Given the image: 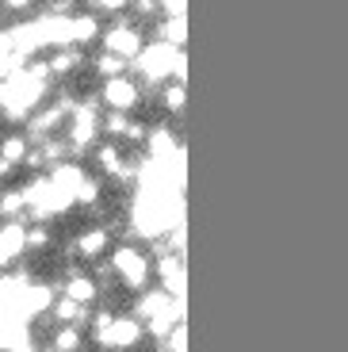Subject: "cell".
Instances as JSON below:
<instances>
[{"label": "cell", "instance_id": "obj_1", "mask_svg": "<svg viewBox=\"0 0 348 352\" xmlns=\"http://www.w3.org/2000/svg\"><path fill=\"white\" fill-rule=\"evenodd\" d=\"M92 337H96L100 349L107 352H127V349H138L142 344V333H146V326H142L134 314H115L111 307H100L92 310Z\"/></svg>", "mask_w": 348, "mask_h": 352}, {"label": "cell", "instance_id": "obj_2", "mask_svg": "<svg viewBox=\"0 0 348 352\" xmlns=\"http://www.w3.org/2000/svg\"><path fill=\"white\" fill-rule=\"evenodd\" d=\"M134 62H138V85H153V80H168V77H176L184 85V50L180 46L149 43Z\"/></svg>", "mask_w": 348, "mask_h": 352}, {"label": "cell", "instance_id": "obj_3", "mask_svg": "<svg viewBox=\"0 0 348 352\" xmlns=\"http://www.w3.org/2000/svg\"><path fill=\"white\" fill-rule=\"evenodd\" d=\"M100 119H104V115H100L96 100H80V104L69 111V119H65V142H69V150H73V161H77L85 150L96 146Z\"/></svg>", "mask_w": 348, "mask_h": 352}, {"label": "cell", "instance_id": "obj_4", "mask_svg": "<svg viewBox=\"0 0 348 352\" xmlns=\"http://www.w3.org/2000/svg\"><path fill=\"white\" fill-rule=\"evenodd\" d=\"M111 272L122 280V287H131L142 295L149 276H153V261H149V253H142V249H134V245H119L111 253Z\"/></svg>", "mask_w": 348, "mask_h": 352}, {"label": "cell", "instance_id": "obj_5", "mask_svg": "<svg viewBox=\"0 0 348 352\" xmlns=\"http://www.w3.org/2000/svg\"><path fill=\"white\" fill-rule=\"evenodd\" d=\"M107 54L122 58V62H134L142 50H146V38H142V27L131 23V19H115L111 27H104V35H100Z\"/></svg>", "mask_w": 348, "mask_h": 352}, {"label": "cell", "instance_id": "obj_6", "mask_svg": "<svg viewBox=\"0 0 348 352\" xmlns=\"http://www.w3.org/2000/svg\"><path fill=\"white\" fill-rule=\"evenodd\" d=\"M111 238H115V234H111L107 222H104V226H85L77 238L69 241L73 256H77L80 264H100V261H104V253H111Z\"/></svg>", "mask_w": 348, "mask_h": 352}, {"label": "cell", "instance_id": "obj_7", "mask_svg": "<svg viewBox=\"0 0 348 352\" xmlns=\"http://www.w3.org/2000/svg\"><path fill=\"white\" fill-rule=\"evenodd\" d=\"M100 104H104L107 111H127V115H131L134 107L142 104V85L134 77L104 80V88H100Z\"/></svg>", "mask_w": 348, "mask_h": 352}, {"label": "cell", "instance_id": "obj_8", "mask_svg": "<svg viewBox=\"0 0 348 352\" xmlns=\"http://www.w3.org/2000/svg\"><path fill=\"white\" fill-rule=\"evenodd\" d=\"M100 283H96V276L92 272H85V268H77L73 264L69 272H65V280H61V295L65 299H73V302H80V307H92V302L100 299Z\"/></svg>", "mask_w": 348, "mask_h": 352}, {"label": "cell", "instance_id": "obj_9", "mask_svg": "<svg viewBox=\"0 0 348 352\" xmlns=\"http://www.w3.org/2000/svg\"><path fill=\"white\" fill-rule=\"evenodd\" d=\"M50 318L58 322V326H80V329H85L88 322H92V307H80V302H73V299L61 295V299L54 302Z\"/></svg>", "mask_w": 348, "mask_h": 352}, {"label": "cell", "instance_id": "obj_10", "mask_svg": "<svg viewBox=\"0 0 348 352\" xmlns=\"http://www.w3.org/2000/svg\"><path fill=\"white\" fill-rule=\"evenodd\" d=\"M46 65H50V80H65V77H73V73L85 65V54H80V46H69V50H54Z\"/></svg>", "mask_w": 348, "mask_h": 352}, {"label": "cell", "instance_id": "obj_11", "mask_svg": "<svg viewBox=\"0 0 348 352\" xmlns=\"http://www.w3.org/2000/svg\"><path fill=\"white\" fill-rule=\"evenodd\" d=\"M100 35H104V27H100L96 12H77L73 16V46H88V43H96Z\"/></svg>", "mask_w": 348, "mask_h": 352}, {"label": "cell", "instance_id": "obj_12", "mask_svg": "<svg viewBox=\"0 0 348 352\" xmlns=\"http://www.w3.org/2000/svg\"><path fill=\"white\" fill-rule=\"evenodd\" d=\"M27 153H31V142H27L23 131H12V134L0 138V161H8V165L19 168L27 161Z\"/></svg>", "mask_w": 348, "mask_h": 352}, {"label": "cell", "instance_id": "obj_13", "mask_svg": "<svg viewBox=\"0 0 348 352\" xmlns=\"http://www.w3.org/2000/svg\"><path fill=\"white\" fill-rule=\"evenodd\" d=\"M23 214H27L23 188H8V192H0V222H23Z\"/></svg>", "mask_w": 348, "mask_h": 352}, {"label": "cell", "instance_id": "obj_14", "mask_svg": "<svg viewBox=\"0 0 348 352\" xmlns=\"http://www.w3.org/2000/svg\"><path fill=\"white\" fill-rule=\"evenodd\" d=\"M50 349H58V352H85V329L80 326H58Z\"/></svg>", "mask_w": 348, "mask_h": 352}, {"label": "cell", "instance_id": "obj_15", "mask_svg": "<svg viewBox=\"0 0 348 352\" xmlns=\"http://www.w3.org/2000/svg\"><path fill=\"white\" fill-rule=\"evenodd\" d=\"M92 69H96L104 80L127 77V62H122V58H115V54H107V50H100L96 58H92Z\"/></svg>", "mask_w": 348, "mask_h": 352}, {"label": "cell", "instance_id": "obj_16", "mask_svg": "<svg viewBox=\"0 0 348 352\" xmlns=\"http://www.w3.org/2000/svg\"><path fill=\"white\" fill-rule=\"evenodd\" d=\"M157 35H161V43H168V46H184L188 23H184V16H165V23L157 27Z\"/></svg>", "mask_w": 348, "mask_h": 352}, {"label": "cell", "instance_id": "obj_17", "mask_svg": "<svg viewBox=\"0 0 348 352\" xmlns=\"http://www.w3.org/2000/svg\"><path fill=\"white\" fill-rule=\"evenodd\" d=\"M50 241H54V234H50V226H46V222L27 226V253H46V249H50Z\"/></svg>", "mask_w": 348, "mask_h": 352}, {"label": "cell", "instance_id": "obj_18", "mask_svg": "<svg viewBox=\"0 0 348 352\" xmlns=\"http://www.w3.org/2000/svg\"><path fill=\"white\" fill-rule=\"evenodd\" d=\"M161 100H165L168 111H184V85L176 80V85H165L161 88Z\"/></svg>", "mask_w": 348, "mask_h": 352}, {"label": "cell", "instance_id": "obj_19", "mask_svg": "<svg viewBox=\"0 0 348 352\" xmlns=\"http://www.w3.org/2000/svg\"><path fill=\"white\" fill-rule=\"evenodd\" d=\"M46 16L73 19V16H77V0H50V4H46Z\"/></svg>", "mask_w": 348, "mask_h": 352}, {"label": "cell", "instance_id": "obj_20", "mask_svg": "<svg viewBox=\"0 0 348 352\" xmlns=\"http://www.w3.org/2000/svg\"><path fill=\"white\" fill-rule=\"evenodd\" d=\"M0 8L8 12V16H23V12L35 8V0H0Z\"/></svg>", "mask_w": 348, "mask_h": 352}, {"label": "cell", "instance_id": "obj_21", "mask_svg": "<svg viewBox=\"0 0 348 352\" xmlns=\"http://www.w3.org/2000/svg\"><path fill=\"white\" fill-rule=\"evenodd\" d=\"M96 4V12H122V8H131V0H92Z\"/></svg>", "mask_w": 348, "mask_h": 352}, {"label": "cell", "instance_id": "obj_22", "mask_svg": "<svg viewBox=\"0 0 348 352\" xmlns=\"http://www.w3.org/2000/svg\"><path fill=\"white\" fill-rule=\"evenodd\" d=\"M131 8L138 12V16H153V12L161 8V0H131Z\"/></svg>", "mask_w": 348, "mask_h": 352}]
</instances>
